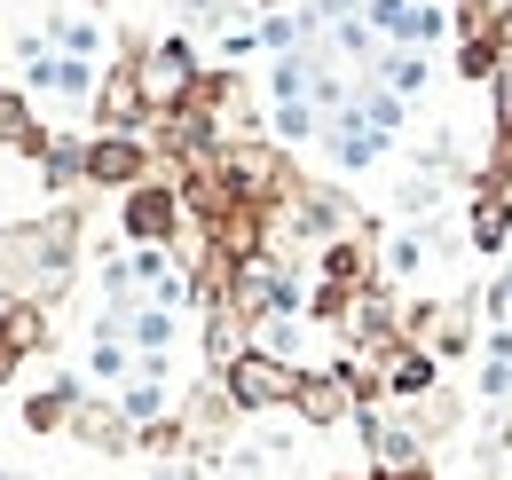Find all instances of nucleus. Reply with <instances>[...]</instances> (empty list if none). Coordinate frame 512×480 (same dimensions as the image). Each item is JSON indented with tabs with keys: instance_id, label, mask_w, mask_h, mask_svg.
I'll return each mask as SVG.
<instances>
[{
	"instance_id": "423d86ee",
	"label": "nucleus",
	"mask_w": 512,
	"mask_h": 480,
	"mask_svg": "<svg viewBox=\"0 0 512 480\" xmlns=\"http://www.w3.org/2000/svg\"><path fill=\"white\" fill-rule=\"evenodd\" d=\"M505 237H512V205H505V189H481V197H473V252H497Z\"/></svg>"
},
{
	"instance_id": "7ed1b4c3",
	"label": "nucleus",
	"mask_w": 512,
	"mask_h": 480,
	"mask_svg": "<svg viewBox=\"0 0 512 480\" xmlns=\"http://www.w3.org/2000/svg\"><path fill=\"white\" fill-rule=\"evenodd\" d=\"M292 410L316 425V433H331V425L355 410V386H347L339 370H300V394H292Z\"/></svg>"
},
{
	"instance_id": "9d476101",
	"label": "nucleus",
	"mask_w": 512,
	"mask_h": 480,
	"mask_svg": "<svg viewBox=\"0 0 512 480\" xmlns=\"http://www.w3.org/2000/svg\"><path fill=\"white\" fill-rule=\"evenodd\" d=\"M371 480H434V465H426V457H410V465H379Z\"/></svg>"
},
{
	"instance_id": "6e6552de",
	"label": "nucleus",
	"mask_w": 512,
	"mask_h": 480,
	"mask_svg": "<svg viewBox=\"0 0 512 480\" xmlns=\"http://www.w3.org/2000/svg\"><path fill=\"white\" fill-rule=\"evenodd\" d=\"M71 433H79V441H95V449H127V418H119V410H95V402H87V410H71Z\"/></svg>"
},
{
	"instance_id": "1a4fd4ad",
	"label": "nucleus",
	"mask_w": 512,
	"mask_h": 480,
	"mask_svg": "<svg viewBox=\"0 0 512 480\" xmlns=\"http://www.w3.org/2000/svg\"><path fill=\"white\" fill-rule=\"evenodd\" d=\"M0 142H40V134H32V119H24V103H16L8 87H0Z\"/></svg>"
},
{
	"instance_id": "f03ea898",
	"label": "nucleus",
	"mask_w": 512,
	"mask_h": 480,
	"mask_svg": "<svg viewBox=\"0 0 512 480\" xmlns=\"http://www.w3.org/2000/svg\"><path fill=\"white\" fill-rule=\"evenodd\" d=\"M221 394H229L237 410H292L300 370L284 355H268V347H245L237 362H221Z\"/></svg>"
},
{
	"instance_id": "9b49d317",
	"label": "nucleus",
	"mask_w": 512,
	"mask_h": 480,
	"mask_svg": "<svg viewBox=\"0 0 512 480\" xmlns=\"http://www.w3.org/2000/svg\"><path fill=\"white\" fill-rule=\"evenodd\" d=\"M16 362H24V347H16V339H8V323H0V386L16 378Z\"/></svg>"
},
{
	"instance_id": "f257e3e1",
	"label": "nucleus",
	"mask_w": 512,
	"mask_h": 480,
	"mask_svg": "<svg viewBox=\"0 0 512 480\" xmlns=\"http://www.w3.org/2000/svg\"><path fill=\"white\" fill-rule=\"evenodd\" d=\"M64 276H71L64 229H8V237H0V292H8V307L56 300Z\"/></svg>"
},
{
	"instance_id": "39448f33",
	"label": "nucleus",
	"mask_w": 512,
	"mask_h": 480,
	"mask_svg": "<svg viewBox=\"0 0 512 480\" xmlns=\"http://www.w3.org/2000/svg\"><path fill=\"white\" fill-rule=\"evenodd\" d=\"M174 213H182V205H174V189H158V181H150V189H134V197H127V237L134 244H166V237H174Z\"/></svg>"
},
{
	"instance_id": "0eeeda50",
	"label": "nucleus",
	"mask_w": 512,
	"mask_h": 480,
	"mask_svg": "<svg viewBox=\"0 0 512 480\" xmlns=\"http://www.w3.org/2000/svg\"><path fill=\"white\" fill-rule=\"evenodd\" d=\"M79 174L87 181H134L142 174V150H134V142H95V150L79 158Z\"/></svg>"
},
{
	"instance_id": "20e7f679",
	"label": "nucleus",
	"mask_w": 512,
	"mask_h": 480,
	"mask_svg": "<svg viewBox=\"0 0 512 480\" xmlns=\"http://www.w3.org/2000/svg\"><path fill=\"white\" fill-rule=\"evenodd\" d=\"M134 79H142V103L174 111V103L190 95V56H182V48H158V56H142V63H134Z\"/></svg>"
}]
</instances>
